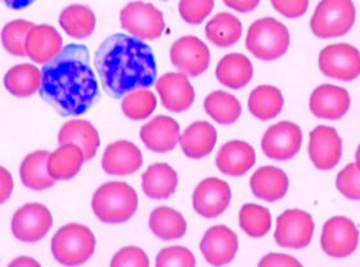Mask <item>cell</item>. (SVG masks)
<instances>
[{
	"mask_svg": "<svg viewBox=\"0 0 360 267\" xmlns=\"http://www.w3.org/2000/svg\"><path fill=\"white\" fill-rule=\"evenodd\" d=\"M121 27L141 40H155L165 30L162 12L150 3L133 1L122 8Z\"/></svg>",
	"mask_w": 360,
	"mask_h": 267,
	"instance_id": "7",
	"label": "cell"
},
{
	"mask_svg": "<svg viewBox=\"0 0 360 267\" xmlns=\"http://www.w3.org/2000/svg\"><path fill=\"white\" fill-rule=\"evenodd\" d=\"M338 192L346 198L360 200V170L356 164H350L341 171L336 178Z\"/></svg>",
	"mask_w": 360,
	"mask_h": 267,
	"instance_id": "40",
	"label": "cell"
},
{
	"mask_svg": "<svg viewBox=\"0 0 360 267\" xmlns=\"http://www.w3.org/2000/svg\"><path fill=\"white\" fill-rule=\"evenodd\" d=\"M141 139L152 152H170L179 143V124L172 117L156 116L141 129Z\"/></svg>",
	"mask_w": 360,
	"mask_h": 267,
	"instance_id": "20",
	"label": "cell"
},
{
	"mask_svg": "<svg viewBox=\"0 0 360 267\" xmlns=\"http://www.w3.org/2000/svg\"><path fill=\"white\" fill-rule=\"evenodd\" d=\"M302 141L300 127L282 121L270 126L264 134L262 148L266 156L276 161H288L299 153Z\"/></svg>",
	"mask_w": 360,
	"mask_h": 267,
	"instance_id": "13",
	"label": "cell"
},
{
	"mask_svg": "<svg viewBox=\"0 0 360 267\" xmlns=\"http://www.w3.org/2000/svg\"><path fill=\"white\" fill-rule=\"evenodd\" d=\"M0 174H1V175H0V176H1L0 202L4 203V202H7L8 198H9L11 194H12V190H13V180H12V176L9 175L7 169H4V167H1Z\"/></svg>",
	"mask_w": 360,
	"mask_h": 267,
	"instance_id": "46",
	"label": "cell"
},
{
	"mask_svg": "<svg viewBox=\"0 0 360 267\" xmlns=\"http://www.w3.org/2000/svg\"><path fill=\"white\" fill-rule=\"evenodd\" d=\"M165 1H167V0H165Z\"/></svg>",
	"mask_w": 360,
	"mask_h": 267,
	"instance_id": "49",
	"label": "cell"
},
{
	"mask_svg": "<svg viewBox=\"0 0 360 267\" xmlns=\"http://www.w3.org/2000/svg\"><path fill=\"white\" fill-rule=\"evenodd\" d=\"M232 200L228 183L217 178L202 180L193 193V207L198 215L206 219L218 217L224 212Z\"/></svg>",
	"mask_w": 360,
	"mask_h": 267,
	"instance_id": "15",
	"label": "cell"
},
{
	"mask_svg": "<svg viewBox=\"0 0 360 267\" xmlns=\"http://www.w3.org/2000/svg\"><path fill=\"white\" fill-rule=\"evenodd\" d=\"M170 58L180 74L195 77L209 68L211 56L202 40L195 37H183L172 45Z\"/></svg>",
	"mask_w": 360,
	"mask_h": 267,
	"instance_id": "11",
	"label": "cell"
},
{
	"mask_svg": "<svg viewBox=\"0 0 360 267\" xmlns=\"http://www.w3.org/2000/svg\"><path fill=\"white\" fill-rule=\"evenodd\" d=\"M60 27L74 39L89 37L96 29V15L86 6L72 4L65 8L60 15Z\"/></svg>",
	"mask_w": 360,
	"mask_h": 267,
	"instance_id": "34",
	"label": "cell"
},
{
	"mask_svg": "<svg viewBox=\"0 0 360 267\" xmlns=\"http://www.w3.org/2000/svg\"><path fill=\"white\" fill-rule=\"evenodd\" d=\"M254 68L246 56L231 53L223 57L217 67V79L231 89H242L251 82Z\"/></svg>",
	"mask_w": 360,
	"mask_h": 267,
	"instance_id": "28",
	"label": "cell"
},
{
	"mask_svg": "<svg viewBox=\"0 0 360 267\" xmlns=\"http://www.w3.org/2000/svg\"><path fill=\"white\" fill-rule=\"evenodd\" d=\"M49 155L46 150H37L26 156L20 169L23 185L32 190H44L54 185L56 180L48 171Z\"/></svg>",
	"mask_w": 360,
	"mask_h": 267,
	"instance_id": "29",
	"label": "cell"
},
{
	"mask_svg": "<svg viewBox=\"0 0 360 267\" xmlns=\"http://www.w3.org/2000/svg\"><path fill=\"white\" fill-rule=\"evenodd\" d=\"M91 208L102 223H125L136 212L138 194L127 183L110 181L98 188Z\"/></svg>",
	"mask_w": 360,
	"mask_h": 267,
	"instance_id": "3",
	"label": "cell"
},
{
	"mask_svg": "<svg viewBox=\"0 0 360 267\" xmlns=\"http://www.w3.org/2000/svg\"><path fill=\"white\" fill-rule=\"evenodd\" d=\"M34 23L25 21V20H15L7 23L1 31V41L3 46L7 52L17 56L25 57L26 54V40L34 29Z\"/></svg>",
	"mask_w": 360,
	"mask_h": 267,
	"instance_id": "38",
	"label": "cell"
},
{
	"mask_svg": "<svg viewBox=\"0 0 360 267\" xmlns=\"http://www.w3.org/2000/svg\"><path fill=\"white\" fill-rule=\"evenodd\" d=\"M355 158H356V166H358V169L360 170V145L356 149V153H355Z\"/></svg>",
	"mask_w": 360,
	"mask_h": 267,
	"instance_id": "48",
	"label": "cell"
},
{
	"mask_svg": "<svg viewBox=\"0 0 360 267\" xmlns=\"http://www.w3.org/2000/svg\"><path fill=\"white\" fill-rule=\"evenodd\" d=\"M309 156L318 170L336 167L342 156V141L336 129L324 125L315 127L310 133Z\"/></svg>",
	"mask_w": 360,
	"mask_h": 267,
	"instance_id": "14",
	"label": "cell"
},
{
	"mask_svg": "<svg viewBox=\"0 0 360 267\" xmlns=\"http://www.w3.org/2000/svg\"><path fill=\"white\" fill-rule=\"evenodd\" d=\"M252 193L265 202H276L285 197L290 181L285 171L274 166H264L250 180Z\"/></svg>",
	"mask_w": 360,
	"mask_h": 267,
	"instance_id": "24",
	"label": "cell"
},
{
	"mask_svg": "<svg viewBox=\"0 0 360 267\" xmlns=\"http://www.w3.org/2000/svg\"><path fill=\"white\" fill-rule=\"evenodd\" d=\"M271 4L287 18H299L307 13L309 0H271Z\"/></svg>",
	"mask_w": 360,
	"mask_h": 267,
	"instance_id": "43",
	"label": "cell"
},
{
	"mask_svg": "<svg viewBox=\"0 0 360 267\" xmlns=\"http://www.w3.org/2000/svg\"><path fill=\"white\" fill-rule=\"evenodd\" d=\"M158 107V99L155 94L148 89H138L127 94L122 103L121 110L129 119L141 121V119L150 117Z\"/></svg>",
	"mask_w": 360,
	"mask_h": 267,
	"instance_id": "37",
	"label": "cell"
},
{
	"mask_svg": "<svg viewBox=\"0 0 360 267\" xmlns=\"http://www.w3.org/2000/svg\"><path fill=\"white\" fill-rule=\"evenodd\" d=\"M85 162L83 149L74 143L60 144L48 158V171L54 180L75 178Z\"/></svg>",
	"mask_w": 360,
	"mask_h": 267,
	"instance_id": "25",
	"label": "cell"
},
{
	"mask_svg": "<svg viewBox=\"0 0 360 267\" xmlns=\"http://www.w3.org/2000/svg\"><path fill=\"white\" fill-rule=\"evenodd\" d=\"M41 71L32 65L25 63L12 67L4 77V85L15 97L26 98L35 94L41 86Z\"/></svg>",
	"mask_w": 360,
	"mask_h": 267,
	"instance_id": "31",
	"label": "cell"
},
{
	"mask_svg": "<svg viewBox=\"0 0 360 267\" xmlns=\"http://www.w3.org/2000/svg\"><path fill=\"white\" fill-rule=\"evenodd\" d=\"M214 0H180L179 13L181 18L191 25H200L210 15Z\"/></svg>",
	"mask_w": 360,
	"mask_h": 267,
	"instance_id": "41",
	"label": "cell"
},
{
	"mask_svg": "<svg viewBox=\"0 0 360 267\" xmlns=\"http://www.w3.org/2000/svg\"><path fill=\"white\" fill-rule=\"evenodd\" d=\"M319 68L327 77L352 82L360 76V52L353 45H328L319 54Z\"/></svg>",
	"mask_w": 360,
	"mask_h": 267,
	"instance_id": "8",
	"label": "cell"
},
{
	"mask_svg": "<svg viewBox=\"0 0 360 267\" xmlns=\"http://www.w3.org/2000/svg\"><path fill=\"white\" fill-rule=\"evenodd\" d=\"M256 155L254 148L242 141H228L219 150L217 166L219 171L229 176H242L254 167Z\"/></svg>",
	"mask_w": 360,
	"mask_h": 267,
	"instance_id": "22",
	"label": "cell"
},
{
	"mask_svg": "<svg viewBox=\"0 0 360 267\" xmlns=\"http://www.w3.org/2000/svg\"><path fill=\"white\" fill-rule=\"evenodd\" d=\"M226 7L234 9L240 13L252 12L260 3V0H223Z\"/></svg>",
	"mask_w": 360,
	"mask_h": 267,
	"instance_id": "45",
	"label": "cell"
},
{
	"mask_svg": "<svg viewBox=\"0 0 360 267\" xmlns=\"http://www.w3.org/2000/svg\"><path fill=\"white\" fill-rule=\"evenodd\" d=\"M350 103V96L344 88L326 84L313 91L310 97V111L318 119L336 121L345 116Z\"/></svg>",
	"mask_w": 360,
	"mask_h": 267,
	"instance_id": "17",
	"label": "cell"
},
{
	"mask_svg": "<svg viewBox=\"0 0 360 267\" xmlns=\"http://www.w3.org/2000/svg\"><path fill=\"white\" fill-rule=\"evenodd\" d=\"M201 252L214 266H223L232 262L238 251V237L234 231L223 225L212 226L201 240Z\"/></svg>",
	"mask_w": 360,
	"mask_h": 267,
	"instance_id": "16",
	"label": "cell"
},
{
	"mask_svg": "<svg viewBox=\"0 0 360 267\" xmlns=\"http://www.w3.org/2000/svg\"><path fill=\"white\" fill-rule=\"evenodd\" d=\"M178 186V175L167 164L150 166L142 175L144 194L150 200H166L173 195Z\"/></svg>",
	"mask_w": 360,
	"mask_h": 267,
	"instance_id": "26",
	"label": "cell"
},
{
	"mask_svg": "<svg viewBox=\"0 0 360 267\" xmlns=\"http://www.w3.org/2000/svg\"><path fill=\"white\" fill-rule=\"evenodd\" d=\"M156 89L167 111L175 113L187 111L195 102V89L186 74L174 72L164 74L156 82Z\"/></svg>",
	"mask_w": 360,
	"mask_h": 267,
	"instance_id": "18",
	"label": "cell"
},
{
	"mask_svg": "<svg viewBox=\"0 0 360 267\" xmlns=\"http://www.w3.org/2000/svg\"><path fill=\"white\" fill-rule=\"evenodd\" d=\"M94 63L103 89L116 99L150 88L158 76L150 45L125 34L107 37L98 48Z\"/></svg>",
	"mask_w": 360,
	"mask_h": 267,
	"instance_id": "2",
	"label": "cell"
},
{
	"mask_svg": "<svg viewBox=\"0 0 360 267\" xmlns=\"http://www.w3.org/2000/svg\"><path fill=\"white\" fill-rule=\"evenodd\" d=\"M288 46L290 32L276 18L257 20L248 29L246 48L257 60H278L285 56Z\"/></svg>",
	"mask_w": 360,
	"mask_h": 267,
	"instance_id": "5",
	"label": "cell"
},
{
	"mask_svg": "<svg viewBox=\"0 0 360 267\" xmlns=\"http://www.w3.org/2000/svg\"><path fill=\"white\" fill-rule=\"evenodd\" d=\"M11 266H39V263L37 261L31 260L29 257H21V259H17V260L13 261V262H11L9 267Z\"/></svg>",
	"mask_w": 360,
	"mask_h": 267,
	"instance_id": "47",
	"label": "cell"
},
{
	"mask_svg": "<svg viewBox=\"0 0 360 267\" xmlns=\"http://www.w3.org/2000/svg\"><path fill=\"white\" fill-rule=\"evenodd\" d=\"M359 242V231L355 223L346 217H333L323 226L321 245L330 257L344 259L355 252Z\"/></svg>",
	"mask_w": 360,
	"mask_h": 267,
	"instance_id": "12",
	"label": "cell"
},
{
	"mask_svg": "<svg viewBox=\"0 0 360 267\" xmlns=\"http://www.w3.org/2000/svg\"><path fill=\"white\" fill-rule=\"evenodd\" d=\"M156 266L193 267L195 266V259L193 253L186 247L175 245L165 248L158 253Z\"/></svg>",
	"mask_w": 360,
	"mask_h": 267,
	"instance_id": "39",
	"label": "cell"
},
{
	"mask_svg": "<svg viewBox=\"0 0 360 267\" xmlns=\"http://www.w3.org/2000/svg\"><path fill=\"white\" fill-rule=\"evenodd\" d=\"M313 234L314 221L305 211L288 209L278 217L274 239L282 248H305L310 245Z\"/></svg>",
	"mask_w": 360,
	"mask_h": 267,
	"instance_id": "9",
	"label": "cell"
},
{
	"mask_svg": "<svg viewBox=\"0 0 360 267\" xmlns=\"http://www.w3.org/2000/svg\"><path fill=\"white\" fill-rule=\"evenodd\" d=\"M285 99L276 86L262 85L251 91L248 98V110L252 116L262 121L277 117L282 112Z\"/></svg>",
	"mask_w": 360,
	"mask_h": 267,
	"instance_id": "30",
	"label": "cell"
},
{
	"mask_svg": "<svg viewBox=\"0 0 360 267\" xmlns=\"http://www.w3.org/2000/svg\"><path fill=\"white\" fill-rule=\"evenodd\" d=\"M111 266L148 267L150 259L144 251L138 247H125L113 256Z\"/></svg>",
	"mask_w": 360,
	"mask_h": 267,
	"instance_id": "42",
	"label": "cell"
},
{
	"mask_svg": "<svg viewBox=\"0 0 360 267\" xmlns=\"http://www.w3.org/2000/svg\"><path fill=\"white\" fill-rule=\"evenodd\" d=\"M150 228L162 240H175L184 237L187 223L183 215L170 207H158L152 211Z\"/></svg>",
	"mask_w": 360,
	"mask_h": 267,
	"instance_id": "33",
	"label": "cell"
},
{
	"mask_svg": "<svg viewBox=\"0 0 360 267\" xmlns=\"http://www.w3.org/2000/svg\"><path fill=\"white\" fill-rule=\"evenodd\" d=\"M207 40L219 48H229L236 44L242 35V23L232 13H218L206 25Z\"/></svg>",
	"mask_w": 360,
	"mask_h": 267,
	"instance_id": "32",
	"label": "cell"
},
{
	"mask_svg": "<svg viewBox=\"0 0 360 267\" xmlns=\"http://www.w3.org/2000/svg\"><path fill=\"white\" fill-rule=\"evenodd\" d=\"M203 108L211 119L220 125H232L240 119L242 107L238 99L223 90L214 91L207 96Z\"/></svg>",
	"mask_w": 360,
	"mask_h": 267,
	"instance_id": "35",
	"label": "cell"
},
{
	"mask_svg": "<svg viewBox=\"0 0 360 267\" xmlns=\"http://www.w3.org/2000/svg\"><path fill=\"white\" fill-rule=\"evenodd\" d=\"M60 144L74 143L83 149L85 161H90L97 155L99 148V134L97 129L86 119H72L66 122L58 134Z\"/></svg>",
	"mask_w": 360,
	"mask_h": 267,
	"instance_id": "27",
	"label": "cell"
},
{
	"mask_svg": "<svg viewBox=\"0 0 360 267\" xmlns=\"http://www.w3.org/2000/svg\"><path fill=\"white\" fill-rule=\"evenodd\" d=\"M142 152L128 141H115L105 150L102 167L108 175L127 176L142 167Z\"/></svg>",
	"mask_w": 360,
	"mask_h": 267,
	"instance_id": "19",
	"label": "cell"
},
{
	"mask_svg": "<svg viewBox=\"0 0 360 267\" xmlns=\"http://www.w3.org/2000/svg\"><path fill=\"white\" fill-rule=\"evenodd\" d=\"M218 141L217 129L206 121H197L180 134L179 144L184 155L200 159L209 156Z\"/></svg>",
	"mask_w": 360,
	"mask_h": 267,
	"instance_id": "23",
	"label": "cell"
},
{
	"mask_svg": "<svg viewBox=\"0 0 360 267\" xmlns=\"http://www.w3.org/2000/svg\"><path fill=\"white\" fill-rule=\"evenodd\" d=\"M40 97L62 116H79L98 98V82L90 66L89 49L82 44L65 46L41 70Z\"/></svg>",
	"mask_w": 360,
	"mask_h": 267,
	"instance_id": "1",
	"label": "cell"
},
{
	"mask_svg": "<svg viewBox=\"0 0 360 267\" xmlns=\"http://www.w3.org/2000/svg\"><path fill=\"white\" fill-rule=\"evenodd\" d=\"M353 0H322L311 17L310 27L321 39L344 37L355 22Z\"/></svg>",
	"mask_w": 360,
	"mask_h": 267,
	"instance_id": "6",
	"label": "cell"
},
{
	"mask_svg": "<svg viewBox=\"0 0 360 267\" xmlns=\"http://www.w3.org/2000/svg\"><path fill=\"white\" fill-rule=\"evenodd\" d=\"M240 226L251 237H262L271 226V215L268 208L255 203L245 204L240 212Z\"/></svg>",
	"mask_w": 360,
	"mask_h": 267,
	"instance_id": "36",
	"label": "cell"
},
{
	"mask_svg": "<svg viewBox=\"0 0 360 267\" xmlns=\"http://www.w3.org/2000/svg\"><path fill=\"white\" fill-rule=\"evenodd\" d=\"M260 267H300L301 263L296 259L281 253H270L259 262Z\"/></svg>",
	"mask_w": 360,
	"mask_h": 267,
	"instance_id": "44",
	"label": "cell"
},
{
	"mask_svg": "<svg viewBox=\"0 0 360 267\" xmlns=\"http://www.w3.org/2000/svg\"><path fill=\"white\" fill-rule=\"evenodd\" d=\"M54 259L65 266H79L89 260L96 251V237L85 225L68 223L52 239Z\"/></svg>",
	"mask_w": 360,
	"mask_h": 267,
	"instance_id": "4",
	"label": "cell"
},
{
	"mask_svg": "<svg viewBox=\"0 0 360 267\" xmlns=\"http://www.w3.org/2000/svg\"><path fill=\"white\" fill-rule=\"evenodd\" d=\"M62 45V37L53 26L35 25L26 40V54L31 60L45 65L60 54Z\"/></svg>",
	"mask_w": 360,
	"mask_h": 267,
	"instance_id": "21",
	"label": "cell"
},
{
	"mask_svg": "<svg viewBox=\"0 0 360 267\" xmlns=\"http://www.w3.org/2000/svg\"><path fill=\"white\" fill-rule=\"evenodd\" d=\"M53 226L51 211L41 203H27L15 211L12 233L18 240L35 243L49 233Z\"/></svg>",
	"mask_w": 360,
	"mask_h": 267,
	"instance_id": "10",
	"label": "cell"
}]
</instances>
